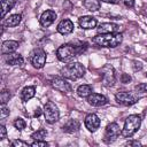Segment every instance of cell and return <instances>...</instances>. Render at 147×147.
Instances as JSON below:
<instances>
[{
	"label": "cell",
	"mask_w": 147,
	"mask_h": 147,
	"mask_svg": "<svg viewBox=\"0 0 147 147\" xmlns=\"http://www.w3.org/2000/svg\"><path fill=\"white\" fill-rule=\"evenodd\" d=\"M41 113H44V110H41L39 107L36 109V111H34V117H38V116H40L41 115Z\"/></svg>",
	"instance_id": "cell-36"
},
{
	"label": "cell",
	"mask_w": 147,
	"mask_h": 147,
	"mask_svg": "<svg viewBox=\"0 0 147 147\" xmlns=\"http://www.w3.org/2000/svg\"><path fill=\"white\" fill-rule=\"evenodd\" d=\"M34 95H36V87L34 86H26L21 92V99H22L23 102H26V101L31 100Z\"/></svg>",
	"instance_id": "cell-21"
},
{
	"label": "cell",
	"mask_w": 147,
	"mask_h": 147,
	"mask_svg": "<svg viewBox=\"0 0 147 147\" xmlns=\"http://www.w3.org/2000/svg\"><path fill=\"white\" fill-rule=\"evenodd\" d=\"M121 132H122V130H121V127H119V125H118L117 123L113 122V123L108 124V125L106 126V130H105L103 141H105L106 144H111V142H114V141L118 138V136L121 134Z\"/></svg>",
	"instance_id": "cell-8"
},
{
	"label": "cell",
	"mask_w": 147,
	"mask_h": 147,
	"mask_svg": "<svg viewBox=\"0 0 147 147\" xmlns=\"http://www.w3.org/2000/svg\"><path fill=\"white\" fill-rule=\"evenodd\" d=\"M126 146H141V142L138 140H131L126 142Z\"/></svg>",
	"instance_id": "cell-35"
},
{
	"label": "cell",
	"mask_w": 147,
	"mask_h": 147,
	"mask_svg": "<svg viewBox=\"0 0 147 147\" xmlns=\"http://www.w3.org/2000/svg\"><path fill=\"white\" fill-rule=\"evenodd\" d=\"M141 125V118L139 115H130L126 117L124 122V126L122 129L121 134L124 138H131L140 127Z\"/></svg>",
	"instance_id": "cell-4"
},
{
	"label": "cell",
	"mask_w": 147,
	"mask_h": 147,
	"mask_svg": "<svg viewBox=\"0 0 147 147\" xmlns=\"http://www.w3.org/2000/svg\"><path fill=\"white\" fill-rule=\"evenodd\" d=\"M146 77H147V74H146Z\"/></svg>",
	"instance_id": "cell-38"
},
{
	"label": "cell",
	"mask_w": 147,
	"mask_h": 147,
	"mask_svg": "<svg viewBox=\"0 0 147 147\" xmlns=\"http://www.w3.org/2000/svg\"><path fill=\"white\" fill-rule=\"evenodd\" d=\"M115 100H116L117 103H119L122 106H132V105H134V103L138 102L139 98L137 96V94L134 92L122 91V92L116 93Z\"/></svg>",
	"instance_id": "cell-7"
},
{
	"label": "cell",
	"mask_w": 147,
	"mask_h": 147,
	"mask_svg": "<svg viewBox=\"0 0 147 147\" xmlns=\"http://www.w3.org/2000/svg\"><path fill=\"white\" fill-rule=\"evenodd\" d=\"M11 146H29L28 142H24L22 140H14L11 142Z\"/></svg>",
	"instance_id": "cell-32"
},
{
	"label": "cell",
	"mask_w": 147,
	"mask_h": 147,
	"mask_svg": "<svg viewBox=\"0 0 147 147\" xmlns=\"http://www.w3.org/2000/svg\"><path fill=\"white\" fill-rule=\"evenodd\" d=\"M100 75H101V80L102 84L106 87H111L115 82H116V76H115V70L113 68V65L110 64H106L101 68L100 70Z\"/></svg>",
	"instance_id": "cell-6"
},
{
	"label": "cell",
	"mask_w": 147,
	"mask_h": 147,
	"mask_svg": "<svg viewBox=\"0 0 147 147\" xmlns=\"http://www.w3.org/2000/svg\"><path fill=\"white\" fill-rule=\"evenodd\" d=\"M18 46H20V44L15 40H6L1 45V54L7 55V54H10V53H14L18 48Z\"/></svg>",
	"instance_id": "cell-16"
},
{
	"label": "cell",
	"mask_w": 147,
	"mask_h": 147,
	"mask_svg": "<svg viewBox=\"0 0 147 147\" xmlns=\"http://www.w3.org/2000/svg\"><path fill=\"white\" fill-rule=\"evenodd\" d=\"M44 117L45 121L49 124H54L60 118V111L56 105L52 101H47L44 106Z\"/></svg>",
	"instance_id": "cell-5"
},
{
	"label": "cell",
	"mask_w": 147,
	"mask_h": 147,
	"mask_svg": "<svg viewBox=\"0 0 147 147\" xmlns=\"http://www.w3.org/2000/svg\"><path fill=\"white\" fill-rule=\"evenodd\" d=\"M87 102L93 106V107H101V106H105L108 100L105 95L102 94H99V93H91L88 96H87Z\"/></svg>",
	"instance_id": "cell-13"
},
{
	"label": "cell",
	"mask_w": 147,
	"mask_h": 147,
	"mask_svg": "<svg viewBox=\"0 0 147 147\" xmlns=\"http://www.w3.org/2000/svg\"><path fill=\"white\" fill-rule=\"evenodd\" d=\"M46 57H47L46 52L41 48H36L30 53V62L37 69L44 68V65L46 63Z\"/></svg>",
	"instance_id": "cell-9"
},
{
	"label": "cell",
	"mask_w": 147,
	"mask_h": 147,
	"mask_svg": "<svg viewBox=\"0 0 147 147\" xmlns=\"http://www.w3.org/2000/svg\"><path fill=\"white\" fill-rule=\"evenodd\" d=\"M17 0H1V6H2V11H1V16L2 18H5L6 14L13 9V7L16 5Z\"/></svg>",
	"instance_id": "cell-24"
},
{
	"label": "cell",
	"mask_w": 147,
	"mask_h": 147,
	"mask_svg": "<svg viewBox=\"0 0 147 147\" xmlns=\"http://www.w3.org/2000/svg\"><path fill=\"white\" fill-rule=\"evenodd\" d=\"M10 96H11L10 91H8V90H3V91L1 92V94H0V100H1V103L6 105V103L9 101Z\"/></svg>",
	"instance_id": "cell-27"
},
{
	"label": "cell",
	"mask_w": 147,
	"mask_h": 147,
	"mask_svg": "<svg viewBox=\"0 0 147 147\" xmlns=\"http://www.w3.org/2000/svg\"><path fill=\"white\" fill-rule=\"evenodd\" d=\"M74 28H75V26H74V23H72L70 20L65 18V20H62V21L57 24L56 31H57L59 33L65 36V34H70V33L74 31Z\"/></svg>",
	"instance_id": "cell-15"
},
{
	"label": "cell",
	"mask_w": 147,
	"mask_h": 147,
	"mask_svg": "<svg viewBox=\"0 0 147 147\" xmlns=\"http://www.w3.org/2000/svg\"><path fill=\"white\" fill-rule=\"evenodd\" d=\"M91 93H93V88L91 85H87V84H83V85H79L77 87V94L80 96V98H87Z\"/></svg>",
	"instance_id": "cell-23"
},
{
	"label": "cell",
	"mask_w": 147,
	"mask_h": 147,
	"mask_svg": "<svg viewBox=\"0 0 147 147\" xmlns=\"http://www.w3.org/2000/svg\"><path fill=\"white\" fill-rule=\"evenodd\" d=\"M84 124H85V127L90 132H95L100 127L101 122H100V118L98 117V115H95V114H88L85 117Z\"/></svg>",
	"instance_id": "cell-11"
},
{
	"label": "cell",
	"mask_w": 147,
	"mask_h": 147,
	"mask_svg": "<svg viewBox=\"0 0 147 147\" xmlns=\"http://www.w3.org/2000/svg\"><path fill=\"white\" fill-rule=\"evenodd\" d=\"M85 67L79 63V62H71L69 64H65L62 69H61V75L62 77H64L65 79H71V80H76L82 78L85 75Z\"/></svg>",
	"instance_id": "cell-3"
},
{
	"label": "cell",
	"mask_w": 147,
	"mask_h": 147,
	"mask_svg": "<svg viewBox=\"0 0 147 147\" xmlns=\"http://www.w3.org/2000/svg\"><path fill=\"white\" fill-rule=\"evenodd\" d=\"M96 18H94L93 16H82L78 18V24L82 29H85V30H91V29H94L96 28Z\"/></svg>",
	"instance_id": "cell-14"
},
{
	"label": "cell",
	"mask_w": 147,
	"mask_h": 147,
	"mask_svg": "<svg viewBox=\"0 0 147 147\" xmlns=\"http://www.w3.org/2000/svg\"><path fill=\"white\" fill-rule=\"evenodd\" d=\"M55 20H56V13H55L54 10H51V9L45 10V11L41 14L40 18H39L40 24H41V26H44V28L51 26V25L54 23Z\"/></svg>",
	"instance_id": "cell-12"
},
{
	"label": "cell",
	"mask_w": 147,
	"mask_h": 147,
	"mask_svg": "<svg viewBox=\"0 0 147 147\" xmlns=\"http://www.w3.org/2000/svg\"><path fill=\"white\" fill-rule=\"evenodd\" d=\"M118 29H119V26L117 24L107 22V23H101L96 28V31H98V33H111V32H117Z\"/></svg>",
	"instance_id": "cell-18"
},
{
	"label": "cell",
	"mask_w": 147,
	"mask_h": 147,
	"mask_svg": "<svg viewBox=\"0 0 147 147\" xmlns=\"http://www.w3.org/2000/svg\"><path fill=\"white\" fill-rule=\"evenodd\" d=\"M87 49V44H79V45H72V44H63L56 49V57L61 62H70L79 54L84 53Z\"/></svg>",
	"instance_id": "cell-1"
},
{
	"label": "cell",
	"mask_w": 147,
	"mask_h": 147,
	"mask_svg": "<svg viewBox=\"0 0 147 147\" xmlns=\"http://www.w3.org/2000/svg\"><path fill=\"white\" fill-rule=\"evenodd\" d=\"M123 40V34L119 32H111V33H98L92 38V41L100 46L107 48L117 47Z\"/></svg>",
	"instance_id": "cell-2"
},
{
	"label": "cell",
	"mask_w": 147,
	"mask_h": 147,
	"mask_svg": "<svg viewBox=\"0 0 147 147\" xmlns=\"http://www.w3.org/2000/svg\"><path fill=\"white\" fill-rule=\"evenodd\" d=\"M123 2L127 8H133L134 7V0H123Z\"/></svg>",
	"instance_id": "cell-34"
},
{
	"label": "cell",
	"mask_w": 147,
	"mask_h": 147,
	"mask_svg": "<svg viewBox=\"0 0 147 147\" xmlns=\"http://www.w3.org/2000/svg\"><path fill=\"white\" fill-rule=\"evenodd\" d=\"M100 1H103V2H107V3H119V0H100Z\"/></svg>",
	"instance_id": "cell-37"
},
{
	"label": "cell",
	"mask_w": 147,
	"mask_h": 147,
	"mask_svg": "<svg viewBox=\"0 0 147 147\" xmlns=\"http://www.w3.org/2000/svg\"><path fill=\"white\" fill-rule=\"evenodd\" d=\"M146 60H147V59H146Z\"/></svg>",
	"instance_id": "cell-39"
},
{
	"label": "cell",
	"mask_w": 147,
	"mask_h": 147,
	"mask_svg": "<svg viewBox=\"0 0 147 147\" xmlns=\"http://www.w3.org/2000/svg\"><path fill=\"white\" fill-rule=\"evenodd\" d=\"M9 108L6 106V105H3V103H1V115H0V117H1V119H3L5 117H7L8 115H9Z\"/></svg>",
	"instance_id": "cell-30"
},
{
	"label": "cell",
	"mask_w": 147,
	"mask_h": 147,
	"mask_svg": "<svg viewBox=\"0 0 147 147\" xmlns=\"http://www.w3.org/2000/svg\"><path fill=\"white\" fill-rule=\"evenodd\" d=\"M83 5L90 11H96L101 7L100 0H83Z\"/></svg>",
	"instance_id": "cell-22"
},
{
	"label": "cell",
	"mask_w": 147,
	"mask_h": 147,
	"mask_svg": "<svg viewBox=\"0 0 147 147\" xmlns=\"http://www.w3.org/2000/svg\"><path fill=\"white\" fill-rule=\"evenodd\" d=\"M79 127H80L79 121L74 119V118H70V119H68V121L63 124L62 130H63L64 132H67V133H74V132L78 131Z\"/></svg>",
	"instance_id": "cell-19"
},
{
	"label": "cell",
	"mask_w": 147,
	"mask_h": 147,
	"mask_svg": "<svg viewBox=\"0 0 147 147\" xmlns=\"http://www.w3.org/2000/svg\"><path fill=\"white\" fill-rule=\"evenodd\" d=\"M5 61L9 65H21V64L24 63L23 56L21 54H18V53H15V52L5 55Z\"/></svg>",
	"instance_id": "cell-17"
},
{
	"label": "cell",
	"mask_w": 147,
	"mask_h": 147,
	"mask_svg": "<svg viewBox=\"0 0 147 147\" xmlns=\"http://www.w3.org/2000/svg\"><path fill=\"white\" fill-rule=\"evenodd\" d=\"M7 138V129L5 125H0V140H3Z\"/></svg>",
	"instance_id": "cell-31"
},
{
	"label": "cell",
	"mask_w": 147,
	"mask_h": 147,
	"mask_svg": "<svg viewBox=\"0 0 147 147\" xmlns=\"http://www.w3.org/2000/svg\"><path fill=\"white\" fill-rule=\"evenodd\" d=\"M51 85L53 88H55L56 91L61 92V93H64V94H68L71 92V85L65 80L64 77H54L52 80H51Z\"/></svg>",
	"instance_id": "cell-10"
},
{
	"label": "cell",
	"mask_w": 147,
	"mask_h": 147,
	"mask_svg": "<svg viewBox=\"0 0 147 147\" xmlns=\"http://www.w3.org/2000/svg\"><path fill=\"white\" fill-rule=\"evenodd\" d=\"M21 20H22V16L20 14H13V15H9L7 18H5L2 21V25L8 26V28H13V26L18 25Z\"/></svg>",
	"instance_id": "cell-20"
},
{
	"label": "cell",
	"mask_w": 147,
	"mask_h": 147,
	"mask_svg": "<svg viewBox=\"0 0 147 147\" xmlns=\"http://www.w3.org/2000/svg\"><path fill=\"white\" fill-rule=\"evenodd\" d=\"M121 80H122V83H124V84H126V83H129L130 80H131V77L127 75V74H122V77H121Z\"/></svg>",
	"instance_id": "cell-33"
},
{
	"label": "cell",
	"mask_w": 147,
	"mask_h": 147,
	"mask_svg": "<svg viewBox=\"0 0 147 147\" xmlns=\"http://www.w3.org/2000/svg\"><path fill=\"white\" fill-rule=\"evenodd\" d=\"M46 136H47V131L45 129H39L31 134V138L34 140H44L46 138Z\"/></svg>",
	"instance_id": "cell-26"
},
{
	"label": "cell",
	"mask_w": 147,
	"mask_h": 147,
	"mask_svg": "<svg viewBox=\"0 0 147 147\" xmlns=\"http://www.w3.org/2000/svg\"><path fill=\"white\" fill-rule=\"evenodd\" d=\"M30 145L33 146V147H47V146H49V144L46 142V141H44V140H34Z\"/></svg>",
	"instance_id": "cell-29"
},
{
	"label": "cell",
	"mask_w": 147,
	"mask_h": 147,
	"mask_svg": "<svg viewBox=\"0 0 147 147\" xmlns=\"http://www.w3.org/2000/svg\"><path fill=\"white\" fill-rule=\"evenodd\" d=\"M134 93L137 96L140 98H146L147 96V83H140L134 86Z\"/></svg>",
	"instance_id": "cell-25"
},
{
	"label": "cell",
	"mask_w": 147,
	"mask_h": 147,
	"mask_svg": "<svg viewBox=\"0 0 147 147\" xmlns=\"http://www.w3.org/2000/svg\"><path fill=\"white\" fill-rule=\"evenodd\" d=\"M14 126H15V129H17L18 131H22V130L25 127V122H24V119H22V118H16V119L14 121Z\"/></svg>",
	"instance_id": "cell-28"
}]
</instances>
